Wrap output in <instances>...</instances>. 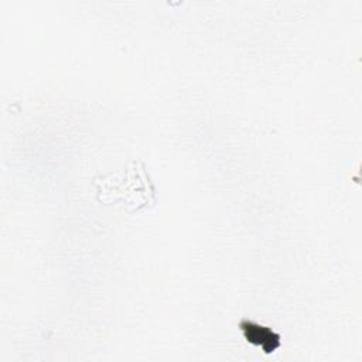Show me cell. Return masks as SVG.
Here are the masks:
<instances>
[{
	"label": "cell",
	"mask_w": 362,
	"mask_h": 362,
	"mask_svg": "<svg viewBox=\"0 0 362 362\" xmlns=\"http://www.w3.org/2000/svg\"><path fill=\"white\" fill-rule=\"evenodd\" d=\"M240 328L245 332V337L247 338L249 342H253V344L259 345L267 354L273 352L280 345L279 337L274 335L270 329H267L264 327H259V325H255L252 322L242 321Z\"/></svg>",
	"instance_id": "cell-1"
}]
</instances>
